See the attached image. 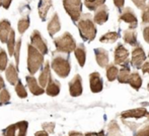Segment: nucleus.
Here are the masks:
<instances>
[{
    "mask_svg": "<svg viewBox=\"0 0 149 136\" xmlns=\"http://www.w3.org/2000/svg\"><path fill=\"white\" fill-rule=\"evenodd\" d=\"M120 34L117 31H110V32L104 34L100 38V43H115L119 38Z\"/></svg>",
    "mask_w": 149,
    "mask_h": 136,
    "instance_id": "nucleus-27",
    "label": "nucleus"
},
{
    "mask_svg": "<svg viewBox=\"0 0 149 136\" xmlns=\"http://www.w3.org/2000/svg\"><path fill=\"white\" fill-rule=\"evenodd\" d=\"M142 23H149V3L142 12Z\"/></svg>",
    "mask_w": 149,
    "mask_h": 136,
    "instance_id": "nucleus-38",
    "label": "nucleus"
},
{
    "mask_svg": "<svg viewBox=\"0 0 149 136\" xmlns=\"http://www.w3.org/2000/svg\"><path fill=\"white\" fill-rule=\"evenodd\" d=\"M124 41H125L126 43L130 45H137L138 41H137V33L134 29H128V30L124 31Z\"/></svg>",
    "mask_w": 149,
    "mask_h": 136,
    "instance_id": "nucleus-24",
    "label": "nucleus"
},
{
    "mask_svg": "<svg viewBox=\"0 0 149 136\" xmlns=\"http://www.w3.org/2000/svg\"><path fill=\"white\" fill-rule=\"evenodd\" d=\"M124 3H125V0H114V4L117 6L119 10L122 9V7L124 6Z\"/></svg>",
    "mask_w": 149,
    "mask_h": 136,
    "instance_id": "nucleus-42",
    "label": "nucleus"
},
{
    "mask_svg": "<svg viewBox=\"0 0 149 136\" xmlns=\"http://www.w3.org/2000/svg\"><path fill=\"white\" fill-rule=\"evenodd\" d=\"M69 93L72 97H78L82 94V80L80 75H75L69 83Z\"/></svg>",
    "mask_w": 149,
    "mask_h": 136,
    "instance_id": "nucleus-11",
    "label": "nucleus"
},
{
    "mask_svg": "<svg viewBox=\"0 0 149 136\" xmlns=\"http://www.w3.org/2000/svg\"><path fill=\"white\" fill-rule=\"evenodd\" d=\"M148 58H149V54H148Z\"/></svg>",
    "mask_w": 149,
    "mask_h": 136,
    "instance_id": "nucleus-51",
    "label": "nucleus"
},
{
    "mask_svg": "<svg viewBox=\"0 0 149 136\" xmlns=\"http://www.w3.org/2000/svg\"><path fill=\"white\" fill-rule=\"evenodd\" d=\"M75 56L77 58V62H78L79 66L83 67L85 65V60H86V51H85L84 45L81 43V45H78L76 47L74 51Z\"/></svg>",
    "mask_w": 149,
    "mask_h": 136,
    "instance_id": "nucleus-23",
    "label": "nucleus"
},
{
    "mask_svg": "<svg viewBox=\"0 0 149 136\" xmlns=\"http://www.w3.org/2000/svg\"><path fill=\"white\" fill-rule=\"evenodd\" d=\"M44 64V54L35 47L28 45V70L31 75H35Z\"/></svg>",
    "mask_w": 149,
    "mask_h": 136,
    "instance_id": "nucleus-2",
    "label": "nucleus"
},
{
    "mask_svg": "<svg viewBox=\"0 0 149 136\" xmlns=\"http://www.w3.org/2000/svg\"><path fill=\"white\" fill-rule=\"evenodd\" d=\"M28 127V121H19L6 127L3 130V136H26Z\"/></svg>",
    "mask_w": 149,
    "mask_h": 136,
    "instance_id": "nucleus-6",
    "label": "nucleus"
},
{
    "mask_svg": "<svg viewBox=\"0 0 149 136\" xmlns=\"http://www.w3.org/2000/svg\"><path fill=\"white\" fill-rule=\"evenodd\" d=\"M147 89H148V91H149V84L147 85Z\"/></svg>",
    "mask_w": 149,
    "mask_h": 136,
    "instance_id": "nucleus-50",
    "label": "nucleus"
},
{
    "mask_svg": "<svg viewBox=\"0 0 149 136\" xmlns=\"http://www.w3.org/2000/svg\"><path fill=\"white\" fill-rule=\"evenodd\" d=\"M46 88H47V89H46L47 95L51 96V97H55V96H57L58 94L60 93L61 86H60V83L57 80H54V79L51 78V80L48 83Z\"/></svg>",
    "mask_w": 149,
    "mask_h": 136,
    "instance_id": "nucleus-22",
    "label": "nucleus"
},
{
    "mask_svg": "<svg viewBox=\"0 0 149 136\" xmlns=\"http://www.w3.org/2000/svg\"><path fill=\"white\" fill-rule=\"evenodd\" d=\"M68 136H84V135L80 132H77V131H70Z\"/></svg>",
    "mask_w": 149,
    "mask_h": 136,
    "instance_id": "nucleus-46",
    "label": "nucleus"
},
{
    "mask_svg": "<svg viewBox=\"0 0 149 136\" xmlns=\"http://www.w3.org/2000/svg\"><path fill=\"white\" fill-rule=\"evenodd\" d=\"M143 37L145 39V41L147 43H149V25L145 26L143 29Z\"/></svg>",
    "mask_w": 149,
    "mask_h": 136,
    "instance_id": "nucleus-41",
    "label": "nucleus"
},
{
    "mask_svg": "<svg viewBox=\"0 0 149 136\" xmlns=\"http://www.w3.org/2000/svg\"><path fill=\"white\" fill-rule=\"evenodd\" d=\"M84 136H104V131H102L100 133H94V132H92V133H86Z\"/></svg>",
    "mask_w": 149,
    "mask_h": 136,
    "instance_id": "nucleus-47",
    "label": "nucleus"
},
{
    "mask_svg": "<svg viewBox=\"0 0 149 136\" xmlns=\"http://www.w3.org/2000/svg\"><path fill=\"white\" fill-rule=\"evenodd\" d=\"M52 7V0H41L38 5V11L42 20H46L48 12Z\"/></svg>",
    "mask_w": 149,
    "mask_h": 136,
    "instance_id": "nucleus-21",
    "label": "nucleus"
},
{
    "mask_svg": "<svg viewBox=\"0 0 149 136\" xmlns=\"http://www.w3.org/2000/svg\"><path fill=\"white\" fill-rule=\"evenodd\" d=\"M130 75H131V73H130L129 67H128V66L127 67H124V68L119 72L118 81L121 84L128 83V81H129V78H130Z\"/></svg>",
    "mask_w": 149,
    "mask_h": 136,
    "instance_id": "nucleus-28",
    "label": "nucleus"
},
{
    "mask_svg": "<svg viewBox=\"0 0 149 136\" xmlns=\"http://www.w3.org/2000/svg\"><path fill=\"white\" fill-rule=\"evenodd\" d=\"M29 26H30V17H29V16L19 19L18 24H17V28H18L19 33H22H22L26 32V30L29 28Z\"/></svg>",
    "mask_w": 149,
    "mask_h": 136,
    "instance_id": "nucleus-31",
    "label": "nucleus"
},
{
    "mask_svg": "<svg viewBox=\"0 0 149 136\" xmlns=\"http://www.w3.org/2000/svg\"><path fill=\"white\" fill-rule=\"evenodd\" d=\"M61 29V24H60V20H59V16L57 13H54L52 16L51 20L48 23V31H49V34L51 36H54V34L58 32Z\"/></svg>",
    "mask_w": 149,
    "mask_h": 136,
    "instance_id": "nucleus-20",
    "label": "nucleus"
},
{
    "mask_svg": "<svg viewBox=\"0 0 149 136\" xmlns=\"http://www.w3.org/2000/svg\"><path fill=\"white\" fill-rule=\"evenodd\" d=\"M146 60V54L144 53L143 49L140 45H137L132 52V58H131V64L133 67L137 69L142 68L143 63Z\"/></svg>",
    "mask_w": 149,
    "mask_h": 136,
    "instance_id": "nucleus-10",
    "label": "nucleus"
},
{
    "mask_svg": "<svg viewBox=\"0 0 149 136\" xmlns=\"http://www.w3.org/2000/svg\"><path fill=\"white\" fill-rule=\"evenodd\" d=\"M31 45L35 47L38 51L41 54H43L44 56L48 54V45L45 43V41L42 37L41 33L38 30H33V32L31 35Z\"/></svg>",
    "mask_w": 149,
    "mask_h": 136,
    "instance_id": "nucleus-7",
    "label": "nucleus"
},
{
    "mask_svg": "<svg viewBox=\"0 0 149 136\" xmlns=\"http://www.w3.org/2000/svg\"><path fill=\"white\" fill-rule=\"evenodd\" d=\"M135 136H149V125H146L145 127L140 129Z\"/></svg>",
    "mask_w": 149,
    "mask_h": 136,
    "instance_id": "nucleus-39",
    "label": "nucleus"
},
{
    "mask_svg": "<svg viewBox=\"0 0 149 136\" xmlns=\"http://www.w3.org/2000/svg\"><path fill=\"white\" fill-rule=\"evenodd\" d=\"M132 1L134 2V4H135L138 8H140V9H142V10L146 7V1H147V0H132Z\"/></svg>",
    "mask_w": 149,
    "mask_h": 136,
    "instance_id": "nucleus-40",
    "label": "nucleus"
},
{
    "mask_svg": "<svg viewBox=\"0 0 149 136\" xmlns=\"http://www.w3.org/2000/svg\"><path fill=\"white\" fill-rule=\"evenodd\" d=\"M5 76L7 81L9 82V84H11L12 86H15L17 84V82L19 81V79H18V70L16 67H14L13 64L8 65L7 69L5 70Z\"/></svg>",
    "mask_w": 149,
    "mask_h": 136,
    "instance_id": "nucleus-17",
    "label": "nucleus"
},
{
    "mask_svg": "<svg viewBox=\"0 0 149 136\" xmlns=\"http://www.w3.org/2000/svg\"><path fill=\"white\" fill-rule=\"evenodd\" d=\"M7 54H6V52L4 51L2 47H0V71H5L6 66H7Z\"/></svg>",
    "mask_w": 149,
    "mask_h": 136,
    "instance_id": "nucleus-33",
    "label": "nucleus"
},
{
    "mask_svg": "<svg viewBox=\"0 0 149 136\" xmlns=\"http://www.w3.org/2000/svg\"><path fill=\"white\" fill-rule=\"evenodd\" d=\"M108 134L109 136H121V131H120V127L117 124V122L113 121L109 125L108 129Z\"/></svg>",
    "mask_w": 149,
    "mask_h": 136,
    "instance_id": "nucleus-32",
    "label": "nucleus"
},
{
    "mask_svg": "<svg viewBox=\"0 0 149 136\" xmlns=\"http://www.w3.org/2000/svg\"><path fill=\"white\" fill-rule=\"evenodd\" d=\"M11 30L12 28L10 22L7 19H2L0 21V41L2 43H7Z\"/></svg>",
    "mask_w": 149,
    "mask_h": 136,
    "instance_id": "nucleus-14",
    "label": "nucleus"
},
{
    "mask_svg": "<svg viewBox=\"0 0 149 136\" xmlns=\"http://www.w3.org/2000/svg\"><path fill=\"white\" fill-rule=\"evenodd\" d=\"M89 86L92 93H100L102 91L104 87V82L97 72H93L89 76Z\"/></svg>",
    "mask_w": 149,
    "mask_h": 136,
    "instance_id": "nucleus-12",
    "label": "nucleus"
},
{
    "mask_svg": "<svg viewBox=\"0 0 149 136\" xmlns=\"http://www.w3.org/2000/svg\"><path fill=\"white\" fill-rule=\"evenodd\" d=\"M35 136H49V133L46 132L45 130H40L35 133Z\"/></svg>",
    "mask_w": 149,
    "mask_h": 136,
    "instance_id": "nucleus-45",
    "label": "nucleus"
},
{
    "mask_svg": "<svg viewBox=\"0 0 149 136\" xmlns=\"http://www.w3.org/2000/svg\"><path fill=\"white\" fill-rule=\"evenodd\" d=\"M63 5L73 21H78L81 18L82 2L81 0H63Z\"/></svg>",
    "mask_w": 149,
    "mask_h": 136,
    "instance_id": "nucleus-5",
    "label": "nucleus"
},
{
    "mask_svg": "<svg viewBox=\"0 0 149 136\" xmlns=\"http://www.w3.org/2000/svg\"><path fill=\"white\" fill-rule=\"evenodd\" d=\"M78 29L80 32V36L83 41H91L95 38L96 35V27L93 20L91 19L90 14H83L78 21Z\"/></svg>",
    "mask_w": 149,
    "mask_h": 136,
    "instance_id": "nucleus-1",
    "label": "nucleus"
},
{
    "mask_svg": "<svg viewBox=\"0 0 149 136\" xmlns=\"http://www.w3.org/2000/svg\"><path fill=\"white\" fill-rule=\"evenodd\" d=\"M94 54H95V60L98 66L102 68H106L109 66V54L106 49H94Z\"/></svg>",
    "mask_w": 149,
    "mask_h": 136,
    "instance_id": "nucleus-18",
    "label": "nucleus"
},
{
    "mask_svg": "<svg viewBox=\"0 0 149 136\" xmlns=\"http://www.w3.org/2000/svg\"><path fill=\"white\" fill-rule=\"evenodd\" d=\"M26 84H28L29 89H30L31 93L33 94V95L39 96L46 92L45 90H44V88H42L41 86L39 85L38 81L36 80L33 76H26Z\"/></svg>",
    "mask_w": 149,
    "mask_h": 136,
    "instance_id": "nucleus-15",
    "label": "nucleus"
},
{
    "mask_svg": "<svg viewBox=\"0 0 149 136\" xmlns=\"http://www.w3.org/2000/svg\"><path fill=\"white\" fill-rule=\"evenodd\" d=\"M42 127H43V129L46 131V132H48L50 134V133H54V129H55V123L53 122H48V123H44L43 125H42Z\"/></svg>",
    "mask_w": 149,
    "mask_h": 136,
    "instance_id": "nucleus-37",
    "label": "nucleus"
},
{
    "mask_svg": "<svg viewBox=\"0 0 149 136\" xmlns=\"http://www.w3.org/2000/svg\"><path fill=\"white\" fill-rule=\"evenodd\" d=\"M2 5V0H0V6Z\"/></svg>",
    "mask_w": 149,
    "mask_h": 136,
    "instance_id": "nucleus-49",
    "label": "nucleus"
},
{
    "mask_svg": "<svg viewBox=\"0 0 149 136\" xmlns=\"http://www.w3.org/2000/svg\"><path fill=\"white\" fill-rule=\"evenodd\" d=\"M119 72L120 71L118 70L116 66L114 65H109L107 67V78L110 82H113L116 80V78H118L119 76Z\"/></svg>",
    "mask_w": 149,
    "mask_h": 136,
    "instance_id": "nucleus-26",
    "label": "nucleus"
},
{
    "mask_svg": "<svg viewBox=\"0 0 149 136\" xmlns=\"http://www.w3.org/2000/svg\"><path fill=\"white\" fill-rule=\"evenodd\" d=\"M119 20L129 23L130 29H135L138 25V19L136 17L135 13L130 7H127L122 11L121 15L119 16Z\"/></svg>",
    "mask_w": 149,
    "mask_h": 136,
    "instance_id": "nucleus-9",
    "label": "nucleus"
},
{
    "mask_svg": "<svg viewBox=\"0 0 149 136\" xmlns=\"http://www.w3.org/2000/svg\"><path fill=\"white\" fill-rule=\"evenodd\" d=\"M4 88H5V83H4L3 79H2V77L0 76V91H1V90H3Z\"/></svg>",
    "mask_w": 149,
    "mask_h": 136,
    "instance_id": "nucleus-48",
    "label": "nucleus"
},
{
    "mask_svg": "<svg viewBox=\"0 0 149 136\" xmlns=\"http://www.w3.org/2000/svg\"><path fill=\"white\" fill-rule=\"evenodd\" d=\"M129 60V52L122 43H119L115 51V63L116 65L127 67Z\"/></svg>",
    "mask_w": 149,
    "mask_h": 136,
    "instance_id": "nucleus-8",
    "label": "nucleus"
},
{
    "mask_svg": "<svg viewBox=\"0 0 149 136\" xmlns=\"http://www.w3.org/2000/svg\"><path fill=\"white\" fill-rule=\"evenodd\" d=\"M51 67L54 70V72L60 78H66L70 74L71 66H70V63H69V60L66 58H63L61 56H54L53 60H52Z\"/></svg>",
    "mask_w": 149,
    "mask_h": 136,
    "instance_id": "nucleus-4",
    "label": "nucleus"
},
{
    "mask_svg": "<svg viewBox=\"0 0 149 136\" xmlns=\"http://www.w3.org/2000/svg\"><path fill=\"white\" fill-rule=\"evenodd\" d=\"M128 83L130 84L131 87H133L135 90H139L142 86V79L140 77V75L138 73L134 72L130 75V78H129V81Z\"/></svg>",
    "mask_w": 149,
    "mask_h": 136,
    "instance_id": "nucleus-25",
    "label": "nucleus"
},
{
    "mask_svg": "<svg viewBox=\"0 0 149 136\" xmlns=\"http://www.w3.org/2000/svg\"><path fill=\"white\" fill-rule=\"evenodd\" d=\"M15 33H14V30L12 29L11 32H10L9 38L7 41V47H8V53H9V56H13L14 54V49H15Z\"/></svg>",
    "mask_w": 149,
    "mask_h": 136,
    "instance_id": "nucleus-30",
    "label": "nucleus"
},
{
    "mask_svg": "<svg viewBox=\"0 0 149 136\" xmlns=\"http://www.w3.org/2000/svg\"><path fill=\"white\" fill-rule=\"evenodd\" d=\"M122 118H136L140 119L143 118V117H149V113L146 109L144 108H137L133 109V110H128L125 111L121 114Z\"/></svg>",
    "mask_w": 149,
    "mask_h": 136,
    "instance_id": "nucleus-13",
    "label": "nucleus"
},
{
    "mask_svg": "<svg viewBox=\"0 0 149 136\" xmlns=\"http://www.w3.org/2000/svg\"><path fill=\"white\" fill-rule=\"evenodd\" d=\"M20 45H22V39H18L14 49V58H15V67L18 70V64H19V54H20Z\"/></svg>",
    "mask_w": 149,
    "mask_h": 136,
    "instance_id": "nucleus-36",
    "label": "nucleus"
},
{
    "mask_svg": "<svg viewBox=\"0 0 149 136\" xmlns=\"http://www.w3.org/2000/svg\"><path fill=\"white\" fill-rule=\"evenodd\" d=\"M51 68H50L49 62H47L44 66V69L42 71L41 75L39 77V84L42 88H46L48 85V83L51 80Z\"/></svg>",
    "mask_w": 149,
    "mask_h": 136,
    "instance_id": "nucleus-19",
    "label": "nucleus"
},
{
    "mask_svg": "<svg viewBox=\"0 0 149 136\" xmlns=\"http://www.w3.org/2000/svg\"><path fill=\"white\" fill-rule=\"evenodd\" d=\"M54 45L56 47V51L60 53L70 54L76 49V43L69 32L63 33L61 36L54 39Z\"/></svg>",
    "mask_w": 149,
    "mask_h": 136,
    "instance_id": "nucleus-3",
    "label": "nucleus"
},
{
    "mask_svg": "<svg viewBox=\"0 0 149 136\" xmlns=\"http://www.w3.org/2000/svg\"><path fill=\"white\" fill-rule=\"evenodd\" d=\"M15 92L19 98L24 99V98L28 97V93H26V89H24V85H22V81H18L17 84L15 85Z\"/></svg>",
    "mask_w": 149,
    "mask_h": 136,
    "instance_id": "nucleus-34",
    "label": "nucleus"
},
{
    "mask_svg": "<svg viewBox=\"0 0 149 136\" xmlns=\"http://www.w3.org/2000/svg\"><path fill=\"white\" fill-rule=\"evenodd\" d=\"M11 1L12 0H2V6H3L5 9H8L11 4Z\"/></svg>",
    "mask_w": 149,
    "mask_h": 136,
    "instance_id": "nucleus-44",
    "label": "nucleus"
},
{
    "mask_svg": "<svg viewBox=\"0 0 149 136\" xmlns=\"http://www.w3.org/2000/svg\"><path fill=\"white\" fill-rule=\"evenodd\" d=\"M9 101H10V94H9V92L4 88L3 90L0 91V105L8 104Z\"/></svg>",
    "mask_w": 149,
    "mask_h": 136,
    "instance_id": "nucleus-35",
    "label": "nucleus"
},
{
    "mask_svg": "<svg viewBox=\"0 0 149 136\" xmlns=\"http://www.w3.org/2000/svg\"><path fill=\"white\" fill-rule=\"evenodd\" d=\"M106 0H84V4L89 10H96L100 6L104 5Z\"/></svg>",
    "mask_w": 149,
    "mask_h": 136,
    "instance_id": "nucleus-29",
    "label": "nucleus"
},
{
    "mask_svg": "<svg viewBox=\"0 0 149 136\" xmlns=\"http://www.w3.org/2000/svg\"><path fill=\"white\" fill-rule=\"evenodd\" d=\"M141 69H142V72H143L144 74H149V62L144 63Z\"/></svg>",
    "mask_w": 149,
    "mask_h": 136,
    "instance_id": "nucleus-43",
    "label": "nucleus"
},
{
    "mask_svg": "<svg viewBox=\"0 0 149 136\" xmlns=\"http://www.w3.org/2000/svg\"><path fill=\"white\" fill-rule=\"evenodd\" d=\"M109 19V12H108V7L106 5L100 6V8L95 10V14L93 16V20L96 24H104V22H107Z\"/></svg>",
    "mask_w": 149,
    "mask_h": 136,
    "instance_id": "nucleus-16",
    "label": "nucleus"
}]
</instances>
